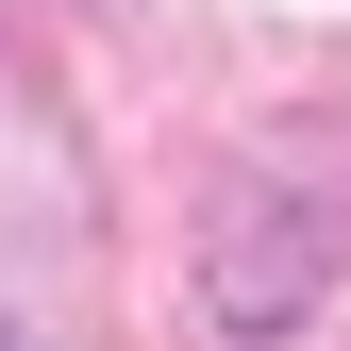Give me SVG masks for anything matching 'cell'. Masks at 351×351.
Wrapping results in <instances>:
<instances>
[{"label": "cell", "instance_id": "obj_1", "mask_svg": "<svg viewBox=\"0 0 351 351\" xmlns=\"http://www.w3.org/2000/svg\"><path fill=\"white\" fill-rule=\"evenodd\" d=\"M351 285V101L268 117L201 184V318L217 335H301Z\"/></svg>", "mask_w": 351, "mask_h": 351}, {"label": "cell", "instance_id": "obj_2", "mask_svg": "<svg viewBox=\"0 0 351 351\" xmlns=\"http://www.w3.org/2000/svg\"><path fill=\"white\" fill-rule=\"evenodd\" d=\"M0 351H34V335H17V318H0Z\"/></svg>", "mask_w": 351, "mask_h": 351}]
</instances>
